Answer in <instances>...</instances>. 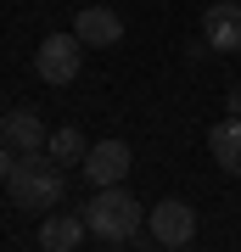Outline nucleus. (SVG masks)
<instances>
[{
    "label": "nucleus",
    "instance_id": "obj_1",
    "mask_svg": "<svg viewBox=\"0 0 241 252\" xmlns=\"http://www.w3.org/2000/svg\"><path fill=\"white\" fill-rule=\"evenodd\" d=\"M79 213H84L90 241H101V247H129V241H140V224L152 219L124 185H96V196H90Z\"/></svg>",
    "mask_w": 241,
    "mask_h": 252
},
{
    "label": "nucleus",
    "instance_id": "obj_13",
    "mask_svg": "<svg viewBox=\"0 0 241 252\" xmlns=\"http://www.w3.org/2000/svg\"><path fill=\"white\" fill-rule=\"evenodd\" d=\"M224 107H230V112H241V84H230V90H224Z\"/></svg>",
    "mask_w": 241,
    "mask_h": 252
},
{
    "label": "nucleus",
    "instance_id": "obj_9",
    "mask_svg": "<svg viewBox=\"0 0 241 252\" xmlns=\"http://www.w3.org/2000/svg\"><path fill=\"white\" fill-rule=\"evenodd\" d=\"M207 152H213V162L224 174H241V112H230L224 124L207 129Z\"/></svg>",
    "mask_w": 241,
    "mask_h": 252
},
{
    "label": "nucleus",
    "instance_id": "obj_4",
    "mask_svg": "<svg viewBox=\"0 0 241 252\" xmlns=\"http://www.w3.org/2000/svg\"><path fill=\"white\" fill-rule=\"evenodd\" d=\"M129 162H135V152L124 140H96L84 152V180L90 185H124L129 180Z\"/></svg>",
    "mask_w": 241,
    "mask_h": 252
},
{
    "label": "nucleus",
    "instance_id": "obj_10",
    "mask_svg": "<svg viewBox=\"0 0 241 252\" xmlns=\"http://www.w3.org/2000/svg\"><path fill=\"white\" fill-rule=\"evenodd\" d=\"M0 135H6L11 146H17V152H45V140H51V129H45V118L39 112H11L6 124H0Z\"/></svg>",
    "mask_w": 241,
    "mask_h": 252
},
{
    "label": "nucleus",
    "instance_id": "obj_2",
    "mask_svg": "<svg viewBox=\"0 0 241 252\" xmlns=\"http://www.w3.org/2000/svg\"><path fill=\"white\" fill-rule=\"evenodd\" d=\"M6 190H11L17 207H28V213H51V207L62 202V190H68L62 162H56L51 152H17V168H11Z\"/></svg>",
    "mask_w": 241,
    "mask_h": 252
},
{
    "label": "nucleus",
    "instance_id": "obj_12",
    "mask_svg": "<svg viewBox=\"0 0 241 252\" xmlns=\"http://www.w3.org/2000/svg\"><path fill=\"white\" fill-rule=\"evenodd\" d=\"M11 168H17V146H11L6 135H0V185L11 180Z\"/></svg>",
    "mask_w": 241,
    "mask_h": 252
},
{
    "label": "nucleus",
    "instance_id": "obj_6",
    "mask_svg": "<svg viewBox=\"0 0 241 252\" xmlns=\"http://www.w3.org/2000/svg\"><path fill=\"white\" fill-rule=\"evenodd\" d=\"M73 34H79L84 45H96V51H112L118 39H124V17H118L112 6H84L79 17H73Z\"/></svg>",
    "mask_w": 241,
    "mask_h": 252
},
{
    "label": "nucleus",
    "instance_id": "obj_11",
    "mask_svg": "<svg viewBox=\"0 0 241 252\" xmlns=\"http://www.w3.org/2000/svg\"><path fill=\"white\" fill-rule=\"evenodd\" d=\"M45 152H51L62 168H73V162H84V152H90V140H84V129H73V124H62V129H51V140H45Z\"/></svg>",
    "mask_w": 241,
    "mask_h": 252
},
{
    "label": "nucleus",
    "instance_id": "obj_5",
    "mask_svg": "<svg viewBox=\"0 0 241 252\" xmlns=\"http://www.w3.org/2000/svg\"><path fill=\"white\" fill-rule=\"evenodd\" d=\"M191 235H197V207H185L179 196L152 207V241L157 247H191Z\"/></svg>",
    "mask_w": 241,
    "mask_h": 252
},
{
    "label": "nucleus",
    "instance_id": "obj_3",
    "mask_svg": "<svg viewBox=\"0 0 241 252\" xmlns=\"http://www.w3.org/2000/svg\"><path fill=\"white\" fill-rule=\"evenodd\" d=\"M79 62H84V39L73 34V28H68V34H45L39 51H34V73L45 84H56V90L79 79Z\"/></svg>",
    "mask_w": 241,
    "mask_h": 252
},
{
    "label": "nucleus",
    "instance_id": "obj_8",
    "mask_svg": "<svg viewBox=\"0 0 241 252\" xmlns=\"http://www.w3.org/2000/svg\"><path fill=\"white\" fill-rule=\"evenodd\" d=\"M84 213H45V224H39V247L45 252H73L84 241Z\"/></svg>",
    "mask_w": 241,
    "mask_h": 252
},
{
    "label": "nucleus",
    "instance_id": "obj_7",
    "mask_svg": "<svg viewBox=\"0 0 241 252\" xmlns=\"http://www.w3.org/2000/svg\"><path fill=\"white\" fill-rule=\"evenodd\" d=\"M202 34L213 51H241V6L236 0H213L202 11Z\"/></svg>",
    "mask_w": 241,
    "mask_h": 252
}]
</instances>
